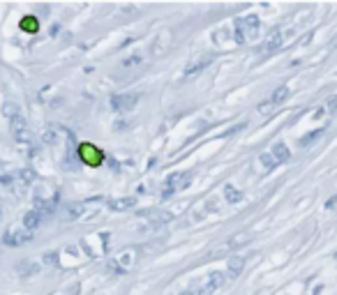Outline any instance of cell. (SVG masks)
<instances>
[{
    "label": "cell",
    "mask_w": 337,
    "mask_h": 295,
    "mask_svg": "<svg viewBox=\"0 0 337 295\" xmlns=\"http://www.w3.org/2000/svg\"><path fill=\"white\" fill-rule=\"evenodd\" d=\"M259 17L249 14L245 18H238L236 21V42L238 44H245V42H252L259 37Z\"/></svg>",
    "instance_id": "obj_1"
},
{
    "label": "cell",
    "mask_w": 337,
    "mask_h": 295,
    "mask_svg": "<svg viewBox=\"0 0 337 295\" xmlns=\"http://www.w3.org/2000/svg\"><path fill=\"white\" fill-rule=\"evenodd\" d=\"M139 104V95L136 92H120V95L111 97V109L115 113H127Z\"/></svg>",
    "instance_id": "obj_2"
},
{
    "label": "cell",
    "mask_w": 337,
    "mask_h": 295,
    "mask_svg": "<svg viewBox=\"0 0 337 295\" xmlns=\"http://www.w3.org/2000/svg\"><path fill=\"white\" fill-rule=\"evenodd\" d=\"M192 183V171H185V173H173V175H168L167 178V187H164V194H171V191H180V189H185L187 184Z\"/></svg>",
    "instance_id": "obj_3"
},
{
    "label": "cell",
    "mask_w": 337,
    "mask_h": 295,
    "mask_svg": "<svg viewBox=\"0 0 337 295\" xmlns=\"http://www.w3.org/2000/svg\"><path fill=\"white\" fill-rule=\"evenodd\" d=\"M282 42H284V33L282 30H273V33L266 37V42L259 46V53H261V55H270V53H275L277 49L282 46Z\"/></svg>",
    "instance_id": "obj_4"
},
{
    "label": "cell",
    "mask_w": 337,
    "mask_h": 295,
    "mask_svg": "<svg viewBox=\"0 0 337 295\" xmlns=\"http://www.w3.org/2000/svg\"><path fill=\"white\" fill-rule=\"evenodd\" d=\"M2 240H5L7 247H23V244H28L33 240V233L26 231V228H21V231H7Z\"/></svg>",
    "instance_id": "obj_5"
},
{
    "label": "cell",
    "mask_w": 337,
    "mask_h": 295,
    "mask_svg": "<svg viewBox=\"0 0 337 295\" xmlns=\"http://www.w3.org/2000/svg\"><path fill=\"white\" fill-rule=\"evenodd\" d=\"M9 127H12V134H14V139L17 141H26L28 139V127H26V120H23L21 113L9 120Z\"/></svg>",
    "instance_id": "obj_6"
},
{
    "label": "cell",
    "mask_w": 337,
    "mask_h": 295,
    "mask_svg": "<svg viewBox=\"0 0 337 295\" xmlns=\"http://www.w3.org/2000/svg\"><path fill=\"white\" fill-rule=\"evenodd\" d=\"M139 215H141V217H146V219H150V221H155V224H167V221H171V215H168V212H164V210H160V208L141 210Z\"/></svg>",
    "instance_id": "obj_7"
},
{
    "label": "cell",
    "mask_w": 337,
    "mask_h": 295,
    "mask_svg": "<svg viewBox=\"0 0 337 295\" xmlns=\"http://www.w3.org/2000/svg\"><path fill=\"white\" fill-rule=\"evenodd\" d=\"M79 152H81V159H83L86 164H90V166H97L99 162H102V155H99L93 146H88V143H86V146H81Z\"/></svg>",
    "instance_id": "obj_8"
},
{
    "label": "cell",
    "mask_w": 337,
    "mask_h": 295,
    "mask_svg": "<svg viewBox=\"0 0 337 295\" xmlns=\"http://www.w3.org/2000/svg\"><path fill=\"white\" fill-rule=\"evenodd\" d=\"M42 219H44V217H42L37 210H30V212H26V215H23V228L33 233V231H37V228L42 226Z\"/></svg>",
    "instance_id": "obj_9"
},
{
    "label": "cell",
    "mask_w": 337,
    "mask_h": 295,
    "mask_svg": "<svg viewBox=\"0 0 337 295\" xmlns=\"http://www.w3.org/2000/svg\"><path fill=\"white\" fill-rule=\"evenodd\" d=\"M243 268H245V258H243V256H231L229 265H226V277L236 279L240 272H243Z\"/></svg>",
    "instance_id": "obj_10"
},
{
    "label": "cell",
    "mask_w": 337,
    "mask_h": 295,
    "mask_svg": "<svg viewBox=\"0 0 337 295\" xmlns=\"http://www.w3.org/2000/svg\"><path fill=\"white\" fill-rule=\"evenodd\" d=\"M213 62V55H201V58H196L194 62H189L185 67V74L187 76H192V74H196V72H201L206 67V65H210Z\"/></svg>",
    "instance_id": "obj_11"
},
{
    "label": "cell",
    "mask_w": 337,
    "mask_h": 295,
    "mask_svg": "<svg viewBox=\"0 0 337 295\" xmlns=\"http://www.w3.org/2000/svg\"><path fill=\"white\" fill-rule=\"evenodd\" d=\"M83 212H86V205L83 203H70L65 208V219L67 221H76V219L83 217Z\"/></svg>",
    "instance_id": "obj_12"
},
{
    "label": "cell",
    "mask_w": 337,
    "mask_h": 295,
    "mask_svg": "<svg viewBox=\"0 0 337 295\" xmlns=\"http://www.w3.org/2000/svg\"><path fill=\"white\" fill-rule=\"evenodd\" d=\"M270 157L275 159V162H289V157H291V152H289V148H286V143H275L273 146V150H270Z\"/></svg>",
    "instance_id": "obj_13"
},
{
    "label": "cell",
    "mask_w": 337,
    "mask_h": 295,
    "mask_svg": "<svg viewBox=\"0 0 337 295\" xmlns=\"http://www.w3.org/2000/svg\"><path fill=\"white\" fill-rule=\"evenodd\" d=\"M35 210L42 215V217H46V215H54L56 212V201H42L37 199L35 201Z\"/></svg>",
    "instance_id": "obj_14"
},
{
    "label": "cell",
    "mask_w": 337,
    "mask_h": 295,
    "mask_svg": "<svg viewBox=\"0 0 337 295\" xmlns=\"http://www.w3.org/2000/svg\"><path fill=\"white\" fill-rule=\"evenodd\" d=\"M37 270H39V268H37L35 263H30V260H23V263H19V265H17V272L21 275V277H33Z\"/></svg>",
    "instance_id": "obj_15"
},
{
    "label": "cell",
    "mask_w": 337,
    "mask_h": 295,
    "mask_svg": "<svg viewBox=\"0 0 337 295\" xmlns=\"http://www.w3.org/2000/svg\"><path fill=\"white\" fill-rule=\"evenodd\" d=\"M226 281V277H224V272H213L210 275V279H208V284H206V288L208 291H215V288H220Z\"/></svg>",
    "instance_id": "obj_16"
},
{
    "label": "cell",
    "mask_w": 337,
    "mask_h": 295,
    "mask_svg": "<svg viewBox=\"0 0 337 295\" xmlns=\"http://www.w3.org/2000/svg\"><path fill=\"white\" fill-rule=\"evenodd\" d=\"M224 199L229 201V203H240L243 194H240V189H236L233 184H226V187H224Z\"/></svg>",
    "instance_id": "obj_17"
},
{
    "label": "cell",
    "mask_w": 337,
    "mask_h": 295,
    "mask_svg": "<svg viewBox=\"0 0 337 295\" xmlns=\"http://www.w3.org/2000/svg\"><path fill=\"white\" fill-rule=\"evenodd\" d=\"M134 205V199H113L109 201V208L111 210H130Z\"/></svg>",
    "instance_id": "obj_18"
},
{
    "label": "cell",
    "mask_w": 337,
    "mask_h": 295,
    "mask_svg": "<svg viewBox=\"0 0 337 295\" xmlns=\"http://www.w3.org/2000/svg\"><path fill=\"white\" fill-rule=\"evenodd\" d=\"M19 180H21V184H33L35 183V171L33 168H23V171H19Z\"/></svg>",
    "instance_id": "obj_19"
},
{
    "label": "cell",
    "mask_w": 337,
    "mask_h": 295,
    "mask_svg": "<svg viewBox=\"0 0 337 295\" xmlns=\"http://www.w3.org/2000/svg\"><path fill=\"white\" fill-rule=\"evenodd\" d=\"M249 238H247V233H238V235H233L229 242H226V249H236V247H240V244H245L247 242Z\"/></svg>",
    "instance_id": "obj_20"
},
{
    "label": "cell",
    "mask_w": 337,
    "mask_h": 295,
    "mask_svg": "<svg viewBox=\"0 0 337 295\" xmlns=\"http://www.w3.org/2000/svg\"><path fill=\"white\" fill-rule=\"evenodd\" d=\"M286 97H289V88H277L275 92H273V97H270V102L273 104H282Z\"/></svg>",
    "instance_id": "obj_21"
},
{
    "label": "cell",
    "mask_w": 337,
    "mask_h": 295,
    "mask_svg": "<svg viewBox=\"0 0 337 295\" xmlns=\"http://www.w3.org/2000/svg\"><path fill=\"white\" fill-rule=\"evenodd\" d=\"M37 26H39V23L35 21V17H26L23 21H21V28H23V30H28V33H35Z\"/></svg>",
    "instance_id": "obj_22"
},
{
    "label": "cell",
    "mask_w": 337,
    "mask_h": 295,
    "mask_svg": "<svg viewBox=\"0 0 337 295\" xmlns=\"http://www.w3.org/2000/svg\"><path fill=\"white\" fill-rule=\"evenodd\" d=\"M2 111H5V115H7L9 120H12L14 115H19V106H17V104H12V102H7V104L2 106Z\"/></svg>",
    "instance_id": "obj_23"
},
{
    "label": "cell",
    "mask_w": 337,
    "mask_h": 295,
    "mask_svg": "<svg viewBox=\"0 0 337 295\" xmlns=\"http://www.w3.org/2000/svg\"><path fill=\"white\" fill-rule=\"evenodd\" d=\"M56 136H58V134H56V129H54V127H46V129H44V134H42V141H44V143H54V141H56Z\"/></svg>",
    "instance_id": "obj_24"
},
{
    "label": "cell",
    "mask_w": 337,
    "mask_h": 295,
    "mask_svg": "<svg viewBox=\"0 0 337 295\" xmlns=\"http://www.w3.org/2000/svg\"><path fill=\"white\" fill-rule=\"evenodd\" d=\"M261 164H263L266 171H273V168H275V159H273L270 155H261Z\"/></svg>",
    "instance_id": "obj_25"
},
{
    "label": "cell",
    "mask_w": 337,
    "mask_h": 295,
    "mask_svg": "<svg viewBox=\"0 0 337 295\" xmlns=\"http://www.w3.org/2000/svg\"><path fill=\"white\" fill-rule=\"evenodd\" d=\"M273 102H270V99H268V102H263V104H259V113H261V115H270V113H273Z\"/></svg>",
    "instance_id": "obj_26"
},
{
    "label": "cell",
    "mask_w": 337,
    "mask_h": 295,
    "mask_svg": "<svg viewBox=\"0 0 337 295\" xmlns=\"http://www.w3.org/2000/svg\"><path fill=\"white\" fill-rule=\"evenodd\" d=\"M326 111L328 113H337V95H330L326 102Z\"/></svg>",
    "instance_id": "obj_27"
},
{
    "label": "cell",
    "mask_w": 337,
    "mask_h": 295,
    "mask_svg": "<svg viewBox=\"0 0 337 295\" xmlns=\"http://www.w3.org/2000/svg\"><path fill=\"white\" fill-rule=\"evenodd\" d=\"M109 272H113V275H125L127 270H125L120 263H111V265H109Z\"/></svg>",
    "instance_id": "obj_28"
},
{
    "label": "cell",
    "mask_w": 337,
    "mask_h": 295,
    "mask_svg": "<svg viewBox=\"0 0 337 295\" xmlns=\"http://www.w3.org/2000/svg\"><path fill=\"white\" fill-rule=\"evenodd\" d=\"M44 263H49V265H56V263H58V254H56V252L44 254Z\"/></svg>",
    "instance_id": "obj_29"
},
{
    "label": "cell",
    "mask_w": 337,
    "mask_h": 295,
    "mask_svg": "<svg viewBox=\"0 0 337 295\" xmlns=\"http://www.w3.org/2000/svg\"><path fill=\"white\" fill-rule=\"evenodd\" d=\"M321 134H323V129H319V131H314V134H310V136H305V139H302V146H310L312 141H314V139H319Z\"/></svg>",
    "instance_id": "obj_30"
},
{
    "label": "cell",
    "mask_w": 337,
    "mask_h": 295,
    "mask_svg": "<svg viewBox=\"0 0 337 295\" xmlns=\"http://www.w3.org/2000/svg\"><path fill=\"white\" fill-rule=\"evenodd\" d=\"M141 62V55H136V58H127V60H123L125 67H132V65H139Z\"/></svg>",
    "instance_id": "obj_31"
},
{
    "label": "cell",
    "mask_w": 337,
    "mask_h": 295,
    "mask_svg": "<svg viewBox=\"0 0 337 295\" xmlns=\"http://www.w3.org/2000/svg\"><path fill=\"white\" fill-rule=\"evenodd\" d=\"M178 295H196L194 291H183V293H178Z\"/></svg>",
    "instance_id": "obj_32"
},
{
    "label": "cell",
    "mask_w": 337,
    "mask_h": 295,
    "mask_svg": "<svg viewBox=\"0 0 337 295\" xmlns=\"http://www.w3.org/2000/svg\"><path fill=\"white\" fill-rule=\"evenodd\" d=\"M335 258H337V254H335Z\"/></svg>",
    "instance_id": "obj_33"
}]
</instances>
